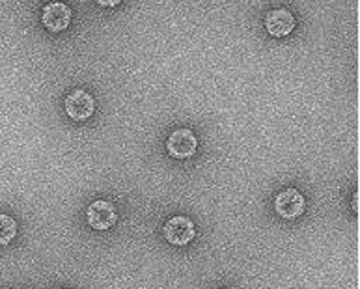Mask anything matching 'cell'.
<instances>
[{
  "instance_id": "obj_1",
  "label": "cell",
  "mask_w": 360,
  "mask_h": 289,
  "mask_svg": "<svg viewBox=\"0 0 360 289\" xmlns=\"http://www.w3.org/2000/svg\"><path fill=\"white\" fill-rule=\"evenodd\" d=\"M304 209H307V200L297 188H285L274 198V211L285 220H293L297 217H301L304 213Z\"/></svg>"
},
{
  "instance_id": "obj_2",
  "label": "cell",
  "mask_w": 360,
  "mask_h": 289,
  "mask_svg": "<svg viewBox=\"0 0 360 289\" xmlns=\"http://www.w3.org/2000/svg\"><path fill=\"white\" fill-rule=\"evenodd\" d=\"M86 220L91 230L105 231L110 230L118 222V213H116V207L107 200H96L88 207Z\"/></svg>"
},
{
  "instance_id": "obj_3",
  "label": "cell",
  "mask_w": 360,
  "mask_h": 289,
  "mask_svg": "<svg viewBox=\"0 0 360 289\" xmlns=\"http://www.w3.org/2000/svg\"><path fill=\"white\" fill-rule=\"evenodd\" d=\"M196 237V226L191 219L187 217H172L165 224V239H167L170 245H176V247H183V245H188Z\"/></svg>"
},
{
  "instance_id": "obj_4",
  "label": "cell",
  "mask_w": 360,
  "mask_h": 289,
  "mask_svg": "<svg viewBox=\"0 0 360 289\" xmlns=\"http://www.w3.org/2000/svg\"><path fill=\"white\" fill-rule=\"evenodd\" d=\"M64 108L71 120H75V122H84V120L90 118L91 114H94V110H96V103H94V97H91L86 90H75L65 97Z\"/></svg>"
},
{
  "instance_id": "obj_5",
  "label": "cell",
  "mask_w": 360,
  "mask_h": 289,
  "mask_svg": "<svg viewBox=\"0 0 360 289\" xmlns=\"http://www.w3.org/2000/svg\"><path fill=\"white\" fill-rule=\"evenodd\" d=\"M198 148V140L191 129H178L167 140V150L174 159H188Z\"/></svg>"
},
{
  "instance_id": "obj_6",
  "label": "cell",
  "mask_w": 360,
  "mask_h": 289,
  "mask_svg": "<svg viewBox=\"0 0 360 289\" xmlns=\"http://www.w3.org/2000/svg\"><path fill=\"white\" fill-rule=\"evenodd\" d=\"M71 10L64 2H51L44 8V25L49 32H62L70 27Z\"/></svg>"
},
{
  "instance_id": "obj_7",
  "label": "cell",
  "mask_w": 360,
  "mask_h": 289,
  "mask_svg": "<svg viewBox=\"0 0 360 289\" xmlns=\"http://www.w3.org/2000/svg\"><path fill=\"white\" fill-rule=\"evenodd\" d=\"M265 28L274 38H284L295 28V17L290 10H273L265 19Z\"/></svg>"
},
{
  "instance_id": "obj_8",
  "label": "cell",
  "mask_w": 360,
  "mask_h": 289,
  "mask_svg": "<svg viewBox=\"0 0 360 289\" xmlns=\"http://www.w3.org/2000/svg\"><path fill=\"white\" fill-rule=\"evenodd\" d=\"M17 236V222L10 214H0V245H10Z\"/></svg>"
},
{
  "instance_id": "obj_9",
  "label": "cell",
  "mask_w": 360,
  "mask_h": 289,
  "mask_svg": "<svg viewBox=\"0 0 360 289\" xmlns=\"http://www.w3.org/2000/svg\"><path fill=\"white\" fill-rule=\"evenodd\" d=\"M353 209H355V213H359V193L353 194Z\"/></svg>"
},
{
  "instance_id": "obj_10",
  "label": "cell",
  "mask_w": 360,
  "mask_h": 289,
  "mask_svg": "<svg viewBox=\"0 0 360 289\" xmlns=\"http://www.w3.org/2000/svg\"><path fill=\"white\" fill-rule=\"evenodd\" d=\"M99 4L101 6H116V4H120L118 0H112V2H99Z\"/></svg>"
}]
</instances>
